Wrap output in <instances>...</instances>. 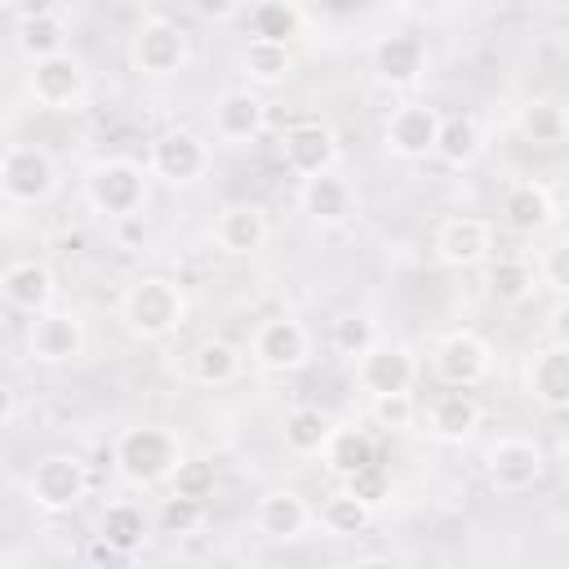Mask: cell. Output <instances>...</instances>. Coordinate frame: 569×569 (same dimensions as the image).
Returning a JSON list of instances; mask_svg holds the SVG:
<instances>
[{
  "instance_id": "cell-1",
  "label": "cell",
  "mask_w": 569,
  "mask_h": 569,
  "mask_svg": "<svg viewBox=\"0 0 569 569\" xmlns=\"http://www.w3.org/2000/svg\"><path fill=\"white\" fill-rule=\"evenodd\" d=\"M111 462H116L124 485L156 489V485H169L178 476L187 453H182V440L164 422H133L111 440Z\"/></svg>"
},
{
  "instance_id": "cell-2",
  "label": "cell",
  "mask_w": 569,
  "mask_h": 569,
  "mask_svg": "<svg viewBox=\"0 0 569 569\" xmlns=\"http://www.w3.org/2000/svg\"><path fill=\"white\" fill-rule=\"evenodd\" d=\"M187 311H191L187 289L173 276H138L120 293V325L142 342H160L178 333L187 325Z\"/></svg>"
},
{
  "instance_id": "cell-3",
  "label": "cell",
  "mask_w": 569,
  "mask_h": 569,
  "mask_svg": "<svg viewBox=\"0 0 569 569\" xmlns=\"http://www.w3.org/2000/svg\"><path fill=\"white\" fill-rule=\"evenodd\" d=\"M124 58H129V71L142 80H178L191 67V36L164 13H142L129 27Z\"/></svg>"
},
{
  "instance_id": "cell-4",
  "label": "cell",
  "mask_w": 569,
  "mask_h": 569,
  "mask_svg": "<svg viewBox=\"0 0 569 569\" xmlns=\"http://www.w3.org/2000/svg\"><path fill=\"white\" fill-rule=\"evenodd\" d=\"M84 187V204L107 218V222H133L142 218V204H147V169L129 156H102L84 169L80 178Z\"/></svg>"
},
{
  "instance_id": "cell-5",
  "label": "cell",
  "mask_w": 569,
  "mask_h": 569,
  "mask_svg": "<svg viewBox=\"0 0 569 569\" xmlns=\"http://www.w3.org/2000/svg\"><path fill=\"white\" fill-rule=\"evenodd\" d=\"M89 462L71 449H58L36 458V467L27 471V502L44 516H67L89 498Z\"/></svg>"
},
{
  "instance_id": "cell-6",
  "label": "cell",
  "mask_w": 569,
  "mask_h": 569,
  "mask_svg": "<svg viewBox=\"0 0 569 569\" xmlns=\"http://www.w3.org/2000/svg\"><path fill=\"white\" fill-rule=\"evenodd\" d=\"M58 160L40 142H9L0 156V191L18 209H36L58 196Z\"/></svg>"
},
{
  "instance_id": "cell-7",
  "label": "cell",
  "mask_w": 569,
  "mask_h": 569,
  "mask_svg": "<svg viewBox=\"0 0 569 569\" xmlns=\"http://www.w3.org/2000/svg\"><path fill=\"white\" fill-rule=\"evenodd\" d=\"M542 476H547V449L529 436H498L485 449V480L507 498L529 493L533 485H542Z\"/></svg>"
},
{
  "instance_id": "cell-8",
  "label": "cell",
  "mask_w": 569,
  "mask_h": 569,
  "mask_svg": "<svg viewBox=\"0 0 569 569\" xmlns=\"http://www.w3.org/2000/svg\"><path fill=\"white\" fill-rule=\"evenodd\" d=\"M440 124L445 111L431 102H396L382 120V147L396 160H436V142H440Z\"/></svg>"
},
{
  "instance_id": "cell-9",
  "label": "cell",
  "mask_w": 569,
  "mask_h": 569,
  "mask_svg": "<svg viewBox=\"0 0 569 569\" xmlns=\"http://www.w3.org/2000/svg\"><path fill=\"white\" fill-rule=\"evenodd\" d=\"M493 369V347L471 333V329H449L436 338L431 347V373L449 387V391H471L489 378Z\"/></svg>"
},
{
  "instance_id": "cell-10",
  "label": "cell",
  "mask_w": 569,
  "mask_h": 569,
  "mask_svg": "<svg viewBox=\"0 0 569 569\" xmlns=\"http://www.w3.org/2000/svg\"><path fill=\"white\" fill-rule=\"evenodd\" d=\"M209 164H213L209 138H200L196 129H164L151 138L147 169L169 187H196L209 173Z\"/></svg>"
},
{
  "instance_id": "cell-11",
  "label": "cell",
  "mask_w": 569,
  "mask_h": 569,
  "mask_svg": "<svg viewBox=\"0 0 569 569\" xmlns=\"http://www.w3.org/2000/svg\"><path fill=\"white\" fill-rule=\"evenodd\" d=\"M27 93L40 111H80L89 102V67L76 53L27 67Z\"/></svg>"
},
{
  "instance_id": "cell-12",
  "label": "cell",
  "mask_w": 569,
  "mask_h": 569,
  "mask_svg": "<svg viewBox=\"0 0 569 569\" xmlns=\"http://www.w3.org/2000/svg\"><path fill=\"white\" fill-rule=\"evenodd\" d=\"M249 360L262 373H298L311 360V329L293 316H271L249 338Z\"/></svg>"
},
{
  "instance_id": "cell-13",
  "label": "cell",
  "mask_w": 569,
  "mask_h": 569,
  "mask_svg": "<svg viewBox=\"0 0 569 569\" xmlns=\"http://www.w3.org/2000/svg\"><path fill=\"white\" fill-rule=\"evenodd\" d=\"M427 62H431V53L418 31H382L369 44L373 80L387 89H413L427 76Z\"/></svg>"
},
{
  "instance_id": "cell-14",
  "label": "cell",
  "mask_w": 569,
  "mask_h": 569,
  "mask_svg": "<svg viewBox=\"0 0 569 569\" xmlns=\"http://www.w3.org/2000/svg\"><path fill=\"white\" fill-rule=\"evenodd\" d=\"M276 147H280L284 169H289L293 178H302V182H307V178H320V173H329V169L338 164V138H333V129H329L325 120H316V116L284 124Z\"/></svg>"
},
{
  "instance_id": "cell-15",
  "label": "cell",
  "mask_w": 569,
  "mask_h": 569,
  "mask_svg": "<svg viewBox=\"0 0 569 569\" xmlns=\"http://www.w3.org/2000/svg\"><path fill=\"white\" fill-rule=\"evenodd\" d=\"M84 347H89V329H84L80 311L53 307L27 325V356L36 365H76L84 356Z\"/></svg>"
},
{
  "instance_id": "cell-16",
  "label": "cell",
  "mask_w": 569,
  "mask_h": 569,
  "mask_svg": "<svg viewBox=\"0 0 569 569\" xmlns=\"http://www.w3.org/2000/svg\"><path fill=\"white\" fill-rule=\"evenodd\" d=\"M431 249H436L440 267H453V271L485 267L493 258V222L476 218V213H453V218H445L436 227Z\"/></svg>"
},
{
  "instance_id": "cell-17",
  "label": "cell",
  "mask_w": 569,
  "mask_h": 569,
  "mask_svg": "<svg viewBox=\"0 0 569 569\" xmlns=\"http://www.w3.org/2000/svg\"><path fill=\"white\" fill-rule=\"evenodd\" d=\"M356 382L365 387L369 400L413 391V382H418V356H413V347L409 342H396V338H382L369 356L356 360Z\"/></svg>"
},
{
  "instance_id": "cell-18",
  "label": "cell",
  "mask_w": 569,
  "mask_h": 569,
  "mask_svg": "<svg viewBox=\"0 0 569 569\" xmlns=\"http://www.w3.org/2000/svg\"><path fill=\"white\" fill-rule=\"evenodd\" d=\"M67 40H71V13H67L62 4L22 9L18 22H13V49L22 53L27 67L49 62V58H58V53H71Z\"/></svg>"
},
{
  "instance_id": "cell-19",
  "label": "cell",
  "mask_w": 569,
  "mask_h": 569,
  "mask_svg": "<svg viewBox=\"0 0 569 569\" xmlns=\"http://www.w3.org/2000/svg\"><path fill=\"white\" fill-rule=\"evenodd\" d=\"M209 124H213V138L227 142V147H244L253 142L262 129H267V102L258 89L249 84H236V89H222L209 107Z\"/></svg>"
},
{
  "instance_id": "cell-20",
  "label": "cell",
  "mask_w": 569,
  "mask_h": 569,
  "mask_svg": "<svg viewBox=\"0 0 569 569\" xmlns=\"http://www.w3.org/2000/svg\"><path fill=\"white\" fill-rule=\"evenodd\" d=\"M498 218H502V227L516 231V236H542V231L556 227L560 204H556V196H551L547 182H538V178H516V182L502 191V200H498Z\"/></svg>"
},
{
  "instance_id": "cell-21",
  "label": "cell",
  "mask_w": 569,
  "mask_h": 569,
  "mask_svg": "<svg viewBox=\"0 0 569 569\" xmlns=\"http://www.w3.org/2000/svg\"><path fill=\"white\" fill-rule=\"evenodd\" d=\"M0 293H4V307L9 311H22V316L36 320V316L53 311V302H58V276L40 258H13L0 271Z\"/></svg>"
},
{
  "instance_id": "cell-22",
  "label": "cell",
  "mask_w": 569,
  "mask_h": 569,
  "mask_svg": "<svg viewBox=\"0 0 569 569\" xmlns=\"http://www.w3.org/2000/svg\"><path fill=\"white\" fill-rule=\"evenodd\" d=\"M298 209H302L316 227L333 231V227H347V222L356 218L360 196H356V182H351L347 173L329 169V173H320V178L298 182Z\"/></svg>"
},
{
  "instance_id": "cell-23",
  "label": "cell",
  "mask_w": 569,
  "mask_h": 569,
  "mask_svg": "<svg viewBox=\"0 0 569 569\" xmlns=\"http://www.w3.org/2000/svg\"><path fill=\"white\" fill-rule=\"evenodd\" d=\"M253 525H258V533L271 538V542H293V538H302V533L316 525V507H311L298 489L276 485V489L258 493V502H253Z\"/></svg>"
},
{
  "instance_id": "cell-24",
  "label": "cell",
  "mask_w": 569,
  "mask_h": 569,
  "mask_svg": "<svg viewBox=\"0 0 569 569\" xmlns=\"http://www.w3.org/2000/svg\"><path fill=\"white\" fill-rule=\"evenodd\" d=\"M525 396L542 409H569V347L547 342L525 360Z\"/></svg>"
},
{
  "instance_id": "cell-25",
  "label": "cell",
  "mask_w": 569,
  "mask_h": 569,
  "mask_svg": "<svg viewBox=\"0 0 569 569\" xmlns=\"http://www.w3.org/2000/svg\"><path fill=\"white\" fill-rule=\"evenodd\" d=\"M267 240H271V222L258 204H227L213 218V244L231 258H253L267 249Z\"/></svg>"
},
{
  "instance_id": "cell-26",
  "label": "cell",
  "mask_w": 569,
  "mask_h": 569,
  "mask_svg": "<svg viewBox=\"0 0 569 569\" xmlns=\"http://www.w3.org/2000/svg\"><path fill=\"white\" fill-rule=\"evenodd\" d=\"M320 462H325V471L333 480L351 485L356 476H365L369 467H378V445H373V436L365 427L338 422L333 436H329V445H325V453H320Z\"/></svg>"
},
{
  "instance_id": "cell-27",
  "label": "cell",
  "mask_w": 569,
  "mask_h": 569,
  "mask_svg": "<svg viewBox=\"0 0 569 569\" xmlns=\"http://www.w3.org/2000/svg\"><path fill=\"white\" fill-rule=\"evenodd\" d=\"M480 400L471 391H440L431 405H427V431L445 445H462L476 436L480 427Z\"/></svg>"
},
{
  "instance_id": "cell-28",
  "label": "cell",
  "mask_w": 569,
  "mask_h": 569,
  "mask_svg": "<svg viewBox=\"0 0 569 569\" xmlns=\"http://www.w3.org/2000/svg\"><path fill=\"white\" fill-rule=\"evenodd\" d=\"M147 538H151V520H147V511H142L138 502L116 498V502H107V507L98 511V542H102L107 551L133 556L138 547H147Z\"/></svg>"
},
{
  "instance_id": "cell-29",
  "label": "cell",
  "mask_w": 569,
  "mask_h": 569,
  "mask_svg": "<svg viewBox=\"0 0 569 569\" xmlns=\"http://www.w3.org/2000/svg\"><path fill=\"white\" fill-rule=\"evenodd\" d=\"M236 67L244 76L249 89H276L293 76V49L289 44H276V40H258L249 36L236 53Z\"/></svg>"
},
{
  "instance_id": "cell-30",
  "label": "cell",
  "mask_w": 569,
  "mask_h": 569,
  "mask_svg": "<svg viewBox=\"0 0 569 569\" xmlns=\"http://www.w3.org/2000/svg\"><path fill=\"white\" fill-rule=\"evenodd\" d=\"M333 427H338V422H333L320 405H293V409H284V418H280V440H284V449L298 453V458H320L325 445H329V436H333Z\"/></svg>"
},
{
  "instance_id": "cell-31",
  "label": "cell",
  "mask_w": 569,
  "mask_h": 569,
  "mask_svg": "<svg viewBox=\"0 0 569 569\" xmlns=\"http://www.w3.org/2000/svg\"><path fill=\"white\" fill-rule=\"evenodd\" d=\"M542 276L529 258H516V253H502V258H489V271H485V289L493 302L502 307H516V302H529L538 293Z\"/></svg>"
},
{
  "instance_id": "cell-32",
  "label": "cell",
  "mask_w": 569,
  "mask_h": 569,
  "mask_svg": "<svg viewBox=\"0 0 569 569\" xmlns=\"http://www.w3.org/2000/svg\"><path fill=\"white\" fill-rule=\"evenodd\" d=\"M480 151H485V124H480V116H471V111L445 116L440 142H436V160L449 164V169H467V164L480 160Z\"/></svg>"
},
{
  "instance_id": "cell-33",
  "label": "cell",
  "mask_w": 569,
  "mask_h": 569,
  "mask_svg": "<svg viewBox=\"0 0 569 569\" xmlns=\"http://www.w3.org/2000/svg\"><path fill=\"white\" fill-rule=\"evenodd\" d=\"M516 133L533 147H560L569 138V111L556 98H525L516 107Z\"/></svg>"
},
{
  "instance_id": "cell-34",
  "label": "cell",
  "mask_w": 569,
  "mask_h": 569,
  "mask_svg": "<svg viewBox=\"0 0 569 569\" xmlns=\"http://www.w3.org/2000/svg\"><path fill=\"white\" fill-rule=\"evenodd\" d=\"M240 369H244V356L231 347V342H222V338H204L200 347H191V356H187V373H191V382H200V387H231L236 378H240Z\"/></svg>"
},
{
  "instance_id": "cell-35",
  "label": "cell",
  "mask_w": 569,
  "mask_h": 569,
  "mask_svg": "<svg viewBox=\"0 0 569 569\" xmlns=\"http://www.w3.org/2000/svg\"><path fill=\"white\" fill-rule=\"evenodd\" d=\"M316 525L329 533V538H356L373 525V502H365L360 493H351L347 485L333 489L320 507H316Z\"/></svg>"
},
{
  "instance_id": "cell-36",
  "label": "cell",
  "mask_w": 569,
  "mask_h": 569,
  "mask_svg": "<svg viewBox=\"0 0 569 569\" xmlns=\"http://www.w3.org/2000/svg\"><path fill=\"white\" fill-rule=\"evenodd\" d=\"M382 342V333H378V320L369 316V311H342L333 325H329V347L342 356V360H360V356H369L373 347Z\"/></svg>"
},
{
  "instance_id": "cell-37",
  "label": "cell",
  "mask_w": 569,
  "mask_h": 569,
  "mask_svg": "<svg viewBox=\"0 0 569 569\" xmlns=\"http://www.w3.org/2000/svg\"><path fill=\"white\" fill-rule=\"evenodd\" d=\"M244 22H249V31L258 40L289 44V36H298V27H302V9L289 4V0H258V4H249V18Z\"/></svg>"
},
{
  "instance_id": "cell-38",
  "label": "cell",
  "mask_w": 569,
  "mask_h": 569,
  "mask_svg": "<svg viewBox=\"0 0 569 569\" xmlns=\"http://www.w3.org/2000/svg\"><path fill=\"white\" fill-rule=\"evenodd\" d=\"M213 489H218V467H213L209 458H187V462L178 467V476L169 480V493L191 498V502H209Z\"/></svg>"
},
{
  "instance_id": "cell-39",
  "label": "cell",
  "mask_w": 569,
  "mask_h": 569,
  "mask_svg": "<svg viewBox=\"0 0 569 569\" xmlns=\"http://www.w3.org/2000/svg\"><path fill=\"white\" fill-rule=\"evenodd\" d=\"M156 525H160V533L187 538V533H196V529L204 525V502H191V498H178V493H169V498H160Z\"/></svg>"
},
{
  "instance_id": "cell-40",
  "label": "cell",
  "mask_w": 569,
  "mask_h": 569,
  "mask_svg": "<svg viewBox=\"0 0 569 569\" xmlns=\"http://www.w3.org/2000/svg\"><path fill=\"white\" fill-rule=\"evenodd\" d=\"M369 418H373L382 431H409V427L418 422V400H413V391L378 396V400H369Z\"/></svg>"
},
{
  "instance_id": "cell-41",
  "label": "cell",
  "mask_w": 569,
  "mask_h": 569,
  "mask_svg": "<svg viewBox=\"0 0 569 569\" xmlns=\"http://www.w3.org/2000/svg\"><path fill=\"white\" fill-rule=\"evenodd\" d=\"M538 276L547 289H556L560 298H569V236H556L542 258H538Z\"/></svg>"
},
{
  "instance_id": "cell-42",
  "label": "cell",
  "mask_w": 569,
  "mask_h": 569,
  "mask_svg": "<svg viewBox=\"0 0 569 569\" xmlns=\"http://www.w3.org/2000/svg\"><path fill=\"white\" fill-rule=\"evenodd\" d=\"M347 489H351V493H360L365 502H373V507H378V502L387 498V489H391V480H387V471H382V462H378V467H369L365 476H356V480H351Z\"/></svg>"
},
{
  "instance_id": "cell-43",
  "label": "cell",
  "mask_w": 569,
  "mask_h": 569,
  "mask_svg": "<svg viewBox=\"0 0 569 569\" xmlns=\"http://www.w3.org/2000/svg\"><path fill=\"white\" fill-rule=\"evenodd\" d=\"M547 338L569 347V298H560L551 311H547Z\"/></svg>"
},
{
  "instance_id": "cell-44",
  "label": "cell",
  "mask_w": 569,
  "mask_h": 569,
  "mask_svg": "<svg viewBox=\"0 0 569 569\" xmlns=\"http://www.w3.org/2000/svg\"><path fill=\"white\" fill-rule=\"evenodd\" d=\"M196 13L204 18V22H236V18H249V4H196Z\"/></svg>"
},
{
  "instance_id": "cell-45",
  "label": "cell",
  "mask_w": 569,
  "mask_h": 569,
  "mask_svg": "<svg viewBox=\"0 0 569 569\" xmlns=\"http://www.w3.org/2000/svg\"><path fill=\"white\" fill-rule=\"evenodd\" d=\"M351 569H405L396 556H382V551H373V556H360Z\"/></svg>"
},
{
  "instance_id": "cell-46",
  "label": "cell",
  "mask_w": 569,
  "mask_h": 569,
  "mask_svg": "<svg viewBox=\"0 0 569 569\" xmlns=\"http://www.w3.org/2000/svg\"><path fill=\"white\" fill-rule=\"evenodd\" d=\"M13 409H18V396L13 387H4V427H13Z\"/></svg>"
},
{
  "instance_id": "cell-47",
  "label": "cell",
  "mask_w": 569,
  "mask_h": 569,
  "mask_svg": "<svg viewBox=\"0 0 569 569\" xmlns=\"http://www.w3.org/2000/svg\"><path fill=\"white\" fill-rule=\"evenodd\" d=\"M556 462H560V476L569 480V436L560 440V449H556Z\"/></svg>"
},
{
  "instance_id": "cell-48",
  "label": "cell",
  "mask_w": 569,
  "mask_h": 569,
  "mask_svg": "<svg viewBox=\"0 0 569 569\" xmlns=\"http://www.w3.org/2000/svg\"><path fill=\"white\" fill-rule=\"evenodd\" d=\"M253 569H293V565H284V560H262V565H253Z\"/></svg>"
}]
</instances>
